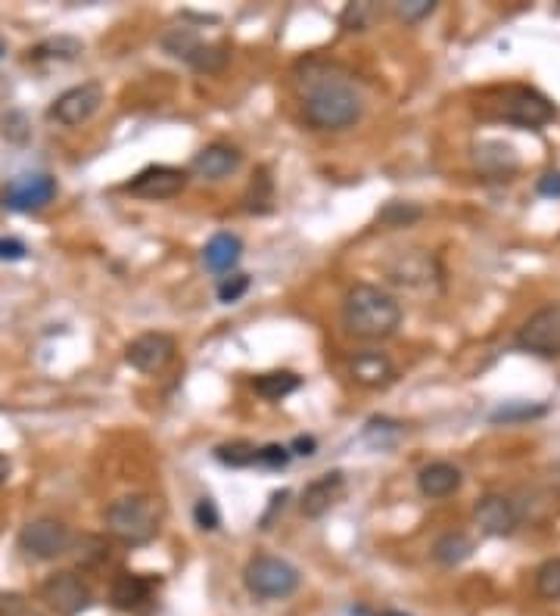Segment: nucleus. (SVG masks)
I'll use <instances>...</instances> for the list:
<instances>
[{"label": "nucleus", "mask_w": 560, "mask_h": 616, "mask_svg": "<svg viewBox=\"0 0 560 616\" xmlns=\"http://www.w3.org/2000/svg\"><path fill=\"white\" fill-rule=\"evenodd\" d=\"M374 616H411V613H402V610H383V613H374Z\"/></svg>", "instance_id": "c03bdc74"}, {"label": "nucleus", "mask_w": 560, "mask_h": 616, "mask_svg": "<svg viewBox=\"0 0 560 616\" xmlns=\"http://www.w3.org/2000/svg\"><path fill=\"white\" fill-rule=\"evenodd\" d=\"M22 616H35V613H22Z\"/></svg>", "instance_id": "49530a36"}, {"label": "nucleus", "mask_w": 560, "mask_h": 616, "mask_svg": "<svg viewBox=\"0 0 560 616\" xmlns=\"http://www.w3.org/2000/svg\"><path fill=\"white\" fill-rule=\"evenodd\" d=\"M156 585H159V579H153V576L122 573V576H116V582H112V588H109V601L116 610L137 613V610L150 607Z\"/></svg>", "instance_id": "a211bd4d"}, {"label": "nucleus", "mask_w": 560, "mask_h": 616, "mask_svg": "<svg viewBox=\"0 0 560 616\" xmlns=\"http://www.w3.org/2000/svg\"><path fill=\"white\" fill-rule=\"evenodd\" d=\"M402 436V427L396 424V420L389 417H371L368 424H364V433H361V442L377 448V452H386V448H392L399 442Z\"/></svg>", "instance_id": "393cba45"}, {"label": "nucleus", "mask_w": 560, "mask_h": 616, "mask_svg": "<svg viewBox=\"0 0 560 616\" xmlns=\"http://www.w3.org/2000/svg\"><path fill=\"white\" fill-rule=\"evenodd\" d=\"M545 405H504L492 414V424H511V420H529V417H542Z\"/></svg>", "instance_id": "473e14b6"}, {"label": "nucleus", "mask_w": 560, "mask_h": 616, "mask_svg": "<svg viewBox=\"0 0 560 616\" xmlns=\"http://www.w3.org/2000/svg\"><path fill=\"white\" fill-rule=\"evenodd\" d=\"M473 554V539L467 532H442V536L433 542V560L442 567H458Z\"/></svg>", "instance_id": "5701e85b"}, {"label": "nucleus", "mask_w": 560, "mask_h": 616, "mask_svg": "<svg viewBox=\"0 0 560 616\" xmlns=\"http://www.w3.org/2000/svg\"><path fill=\"white\" fill-rule=\"evenodd\" d=\"M84 50V44L78 38H69V35H56V38H47L41 41L35 50H32V60H60V63H69L75 56Z\"/></svg>", "instance_id": "a878e982"}, {"label": "nucleus", "mask_w": 560, "mask_h": 616, "mask_svg": "<svg viewBox=\"0 0 560 616\" xmlns=\"http://www.w3.org/2000/svg\"><path fill=\"white\" fill-rule=\"evenodd\" d=\"M299 386H302V377H296L293 371H271V374H259L256 380H252V389H256L259 396L268 399V402L287 399L290 392H296Z\"/></svg>", "instance_id": "b1692460"}, {"label": "nucleus", "mask_w": 560, "mask_h": 616, "mask_svg": "<svg viewBox=\"0 0 560 616\" xmlns=\"http://www.w3.org/2000/svg\"><path fill=\"white\" fill-rule=\"evenodd\" d=\"M10 473H13V464H10V458H7V455H0V486H4V483L10 480Z\"/></svg>", "instance_id": "37998d69"}, {"label": "nucleus", "mask_w": 560, "mask_h": 616, "mask_svg": "<svg viewBox=\"0 0 560 616\" xmlns=\"http://www.w3.org/2000/svg\"><path fill=\"white\" fill-rule=\"evenodd\" d=\"M473 520L486 536H511L520 526V508L508 495H483L473 508Z\"/></svg>", "instance_id": "2eb2a0df"}, {"label": "nucleus", "mask_w": 560, "mask_h": 616, "mask_svg": "<svg viewBox=\"0 0 560 616\" xmlns=\"http://www.w3.org/2000/svg\"><path fill=\"white\" fill-rule=\"evenodd\" d=\"M536 592L545 601H560V557H551L536 570Z\"/></svg>", "instance_id": "c756f323"}, {"label": "nucleus", "mask_w": 560, "mask_h": 616, "mask_svg": "<svg viewBox=\"0 0 560 616\" xmlns=\"http://www.w3.org/2000/svg\"><path fill=\"white\" fill-rule=\"evenodd\" d=\"M103 84L100 81H81L75 88L63 91L47 109V116L53 122H60L66 128H78L84 122H91L97 116V109L103 106Z\"/></svg>", "instance_id": "9d476101"}, {"label": "nucleus", "mask_w": 560, "mask_h": 616, "mask_svg": "<svg viewBox=\"0 0 560 616\" xmlns=\"http://www.w3.org/2000/svg\"><path fill=\"white\" fill-rule=\"evenodd\" d=\"M162 50L168 56H175V60L187 63L190 69L196 72H221L224 63H228V47L224 44H206L196 32H190V28H172V32L162 35Z\"/></svg>", "instance_id": "423d86ee"}, {"label": "nucleus", "mask_w": 560, "mask_h": 616, "mask_svg": "<svg viewBox=\"0 0 560 616\" xmlns=\"http://www.w3.org/2000/svg\"><path fill=\"white\" fill-rule=\"evenodd\" d=\"M106 532L125 545H147L159 536L165 504L156 495H122L103 514Z\"/></svg>", "instance_id": "7ed1b4c3"}, {"label": "nucleus", "mask_w": 560, "mask_h": 616, "mask_svg": "<svg viewBox=\"0 0 560 616\" xmlns=\"http://www.w3.org/2000/svg\"><path fill=\"white\" fill-rule=\"evenodd\" d=\"M243 259V240L231 231H221L215 234L206 246H203V262L209 271L224 274V271H234L237 262Z\"/></svg>", "instance_id": "4be33fe9"}, {"label": "nucleus", "mask_w": 560, "mask_h": 616, "mask_svg": "<svg viewBox=\"0 0 560 616\" xmlns=\"http://www.w3.org/2000/svg\"><path fill=\"white\" fill-rule=\"evenodd\" d=\"M464 483V476L455 464H448V461H433L427 467H420L417 473V489L420 495H427V498H448V495H455Z\"/></svg>", "instance_id": "412c9836"}, {"label": "nucleus", "mask_w": 560, "mask_h": 616, "mask_svg": "<svg viewBox=\"0 0 560 616\" xmlns=\"http://www.w3.org/2000/svg\"><path fill=\"white\" fill-rule=\"evenodd\" d=\"M243 582L246 588L256 598L262 601H280V598H290L302 576L299 570L290 564V560L284 557H274V554H256V557H249L246 560V567H243Z\"/></svg>", "instance_id": "20e7f679"}, {"label": "nucleus", "mask_w": 560, "mask_h": 616, "mask_svg": "<svg viewBox=\"0 0 560 616\" xmlns=\"http://www.w3.org/2000/svg\"><path fill=\"white\" fill-rule=\"evenodd\" d=\"M215 458L224 467H252L259 461V448L246 442V439H234V442H224L215 448Z\"/></svg>", "instance_id": "cd10ccee"}, {"label": "nucleus", "mask_w": 560, "mask_h": 616, "mask_svg": "<svg viewBox=\"0 0 560 616\" xmlns=\"http://www.w3.org/2000/svg\"><path fill=\"white\" fill-rule=\"evenodd\" d=\"M72 545H75L72 529L56 517L28 520L19 532V548L35 560H56V557L69 554Z\"/></svg>", "instance_id": "0eeeda50"}, {"label": "nucleus", "mask_w": 560, "mask_h": 616, "mask_svg": "<svg viewBox=\"0 0 560 616\" xmlns=\"http://www.w3.org/2000/svg\"><path fill=\"white\" fill-rule=\"evenodd\" d=\"M256 464H262V467H268V470H280V467H287V464H290V448H287V445H277V442H271V445L259 448V461H256Z\"/></svg>", "instance_id": "e433bc0d"}, {"label": "nucleus", "mask_w": 560, "mask_h": 616, "mask_svg": "<svg viewBox=\"0 0 560 616\" xmlns=\"http://www.w3.org/2000/svg\"><path fill=\"white\" fill-rule=\"evenodd\" d=\"M175 352H178V346H175L172 336L162 333V330H147V333L134 336V340L125 346V361L140 374H159L172 364Z\"/></svg>", "instance_id": "f8f14e48"}, {"label": "nucleus", "mask_w": 560, "mask_h": 616, "mask_svg": "<svg viewBox=\"0 0 560 616\" xmlns=\"http://www.w3.org/2000/svg\"><path fill=\"white\" fill-rule=\"evenodd\" d=\"M539 193L548 200H560V172H545L539 178Z\"/></svg>", "instance_id": "ea45409f"}, {"label": "nucleus", "mask_w": 560, "mask_h": 616, "mask_svg": "<svg viewBox=\"0 0 560 616\" xmlns=\"http://www.w3.org/2000/svg\"><path fill=\"white\" fill-rule=\"evenodd\" d=\"M392 287L408 293H436L442 290V265L430 249H405L386 265Z\"/></svg>", "instance_id": "39448f33"}, {"label": "nucleus", "mask_w": 560, "mask_h": 616, "mask_svg": "<svg viewBox=\"0 0 560 616\" xmlns=\"http://www.w3.org/2000/svg\"><path fill=\"white\" fill-rule=\"evenodd\" d=\"M243 203H246V212H252V215H268L274 209V184H271L268 172L252 175V184L243 196Z\"/></svg>", "instance_id": "bb28decb"}, {"label": "nucleus", "mask_w": 560, "mask_h": 616, "mask_svg": "<svg viewBox=\"0 0 560 616\" xmlns=\"http://www.w3.org/2000/svg\"><path fill=\"white\" fill-rule=\"evenodd\" d=\"M377 16H380V10L374 4H349L343 10L340 22H343V28H349V32H368Z\"/></svg>", "instance_id": "7c9ffc66"}, {"label": "nucleus", "mask_w": 560, "mask_h": 616, "mask_svg": "<svg viewBox=\"0 0 560 616\" xmlns=\"http://www.w3.org/2000/svg\"><path fill=\"white\" fill-rule=\"evenodd\" d=\"M287 498H290V492H287V489H280V492H274V495H271V508H268V514L262 517L259 529H271V520H274V514H277V511H284Z\"/></svg>", "instance_id": "a19ab883"}, {"label": "nucleus", "mask_w": 560, "mask_h": 616, "mask_svg": "<svg viewBox=\"0 0 560 616\" xmlns=\"http://www.w3.org/2000/svg\"><path fill=\"white\" fill-rule=\"evenodd\" d=\"M420 218H424V209L417 203H402V200H392L377 212V221L386 224V228H411Z\"/></svg>", "instance_id": "c85d7f7f"}, {"label": "nucleus", "mask_w": 560, "mask_h": 616, "mask_svg": "<svg viewBox=\"0 0 560 616\" xmlns=\"http://www.w3.org/2000/svg\"><path fill=\"white\" fill-rule=\"evenodd\" d=\"M193 520H196V526H200L203 532H215L218 526H221V514H218V508H215V501L212 498H200L193 504Z\"/></svg>", "instance_id": "72a5a7b5"}, {"label": "nucleus", "mask_w": 560, "mask_h": 616, "mask_svg": "<svg viewBox=\"0 0 560 616\" xmlns=\"http://www.w3.org/2000/svg\"><path fill=\"white\" fill-rule=\"evenodd\" d=\"M4 53H7V41H4V38H0V56H4Z\"/></svg>", "instance_id": "a18cd8bd"}, {"label": "nucleus", "mask_w": 560, "mask_h": 616, "mask_svg": "<svg viewBox=\"0 0 560 616\" xmlns=\"http://www.w3.org/2000/svg\"><path fill=\"white\" fill-rule=\"evenodd\" d=\"M302 112L312 128L340 131L361 119L364 97L355 88V81L340 69L312 63L302 78Z\"/></svg>", "instance_id": "f257e3e1"}, {"label": "nucleus", "mask_w": 560, "mask_h": 616, "mask_svg": "<svg viewBox=\"0 0 560 616\" xmlns=\"http://www.w3.org/2000/svg\"><path fill=\"white\" fill-rule=\"evenodd\" d=\"M246 290H249V274H231V277H224L221 284H218V302L231 305V302H237Z\"/></svg>", "instance_id": "f704fd0d"}, {"label": "nucleus", "mask_w": 560, "mask_h": 616, "mask_svg": "<svg viewBox=\"0 0 560 616\" xmlns=\"http://www.w3.org/2000/svg\"><path fill=\"white\" fill-rule=\"evenodd\" d=\"M517 346L539 358H560V302H551L529 315L517 330Z\"/></svg>", "instance_id": "1a4fd4ad"}, {"label": "nucleus", "mask_w": 560, "mask_h": 616, "mask_svg": "<svg viewBox=\"0 0 560 616\" xmlns=\"http://www.w3.org/2000/svg\"><path fill=\"white\" fill-rule=\"evenodd\" d=\"M56 196V178L50 175H22L4 190V206L13 212H38Z\"/></svg>", "instance_id": "4468645a"}, {"label": "nucleus", "mask_w": 560, "mask_h": 616, "mask_svg": "<svg viewBox=\"0 0 560 616\" xmlns=\"http://www.w3.org/2000/svg\"><path fill=\"white\" fill-rule=\"evenodd\" d=\"M402 324V305L396 296L374 284H355L343 299V327L358 340H386Z\"/></svg>", "instance_id": "f03ea898"}, {"label": "nucleus", "mask_w": 560, "mask_h": 616, "mask_svg": "<svg viewBox=\"0 0 560 616\" xmlns=\"http://www.w3.org/2000/svg\"><path fill=\"white\" fill-rule=\"evenodd\" d=\"M346 495V476L340 470H330L318 480H312L305 489H302V498H299V511L302 517L308 520H318L324 517L336 501Z\"/></svg>", "instance_id": "dca6fc26"}, {"label": "nucleus", "mask_w": 560, "mask_h": 616, "mask_svg": "<svg viewBox=\"0 0 560 616\" xmlns=\"http://www.w3.org/2000/svg\"><path fill=\"white\" fill-rule=\"evenodd\" d=\"M25 601L16 592H0V616H22Z\"/></svg>", "instance_id": "58836bf2"}, {"label": "nucleus", "mask_w": 560, "mask_h": 616, "mask_svg": "<svg viewBox=\"0 0 560 616\" xmlns=\"http://www.w3.org/2000/svg\"><path fill=\"white\" fill-rule=\"evenodd\" d=\"M554 116H557L554 103L532 88H508L498 106V119H504L508 125H517V128H529V131L545 128L548 122H554Z\"/></svg>", "instance_id": "6e6552de"}, {"label": "nucleus", "mask_w": 560, "mask_h": 616, "mask_svg": "<svg viewBox=\"0 0 560 616\" xmlns=\"http://www.w3.org/2000/svg\"><path fill=\"white\" fill-rule=\"evenodd\" d=\"M290 448H293L296 455H302V458H312L318 452V439L315 436H296Z\"/></svg>", "instance_id": "79ce46f5"}, {"label": "nucleus", "mask_w": 560, "mask_h": 616, "mask_svg": "<svg viewBox=\"0 0 560 616\" xmlns=\"http://www.w3.org/2000/svg\"><path fill=\"white\" fill-rule=\"evenodd\" d=\"M349 377L364 389H386L396 380V364L383 352H358L349 361Z\"/></svg>", "instance_id": "aec40b11"}, {"label": "nucleus", "mask_w": 560, "mask_h": 616, "mask_svg": "<svg viewBox=\"0 0 560 616\" xmlns=\"http://www.w3.org/2000/svg\"><path fill=\"white\" fill-rule=\"evenodd\" d=\"M243 165V153L231 144H209L193 156L190 172L203 181H224Z\"/></svg>", "instance_id": "f3484780"}, {"label": "nucleus", "mask_w": 560, "mask_h": 616, "mask_svg": "<svg viewBox=\"0 0 560 616\" xmlns=\"http://www.w3.org/2000/svg\"><path fill=\"white\" fill-rule=\"evenodd\" d=\"M25 243L16 237H0V262H22L25 259Z\"/></svg>", "instance_id": "4c0bfd02"}, {"label": "nucleus", "mask_w": 560, "mask_h": 616, "mask_svg": "<svg viewBox=\"0 0 560 616\" xmlns=\"http://www.w3.org/2000/svg\"><path fill=\"white\" fill-rule=\"evenodd\" d=\"M41 601L60 616H78L91 607V588L88 582H81V576L63 570V573H53L41 582Z\"/></svg>", "instance_id": "9b49d317"}, {"label": "nucleus", "mask_w": 560, "mask_h": 616, "mask_svg": "<svg viewBox=\"0 0 560 616\" xmlns=\"http://www.w3.org/2000/svg\"><path fill=\"white\" fill-rule=\"evenodd\" d=\"M187 172L175 165H147L144 172H137L125 190L131 196H140V200H172L187 187Z\"/></svg>", "instance_id": "ddd939ff"}, {"label": "nucleus", "mask_w": 560, "mask_h": 616, "mask_svg": "<svg viewBox=\"0 0 560 616\" xmlns=\"http://www.w3.org/2000/svg\"><path fill=\"white\" fill-rule=\"evenodd\" d=\"M72 548H78L81 564H103V560H109V542L100 536H81Z\"/></svg>", "instance_id": "2f4dec72"}, {"label": "nucleus", "mask_w": 560, "mask_h": 616, "mask_svg": "<svg viewBox=\"0 0 560 616\" xmlns=\"http://www.w3.org/2000/svg\"><path fill=\"white\" fill-rule=\"evenodd\" d=\"M473 162H476V168H480V175H486L492 181H508L520 168L514 147L501 144V140H483V144L473 150Z\"/></svg>", "instance_id": "6ab92c4d"}, {"label": "nucleus", "mask_w": 560, "mask_h": 616, "mask_svg": "<svg viewBox=\"0 0 560 616\" xmlns=\"http://www.w3.org/2000/svg\"><path fill=\"white\" fill-rule=\"evenodd\" d=\"M433 10H436V0H399V4H396V13L405 22L427 19V16H433Z\"/></svg>", "instance_id": "c9c22d12"}]
</instances>
